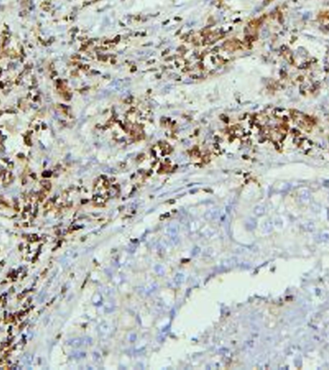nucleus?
Here are the masks:
<instances>
[{"label":"nucleus","instance_id":"obj_3","mask_svg":"<svg viewBox=\"0 0 329 370\" xmlns=\"http://www.w3.org/2000/svg\"><path fill=\"white\" fill-rule=\"evenodd\" d=\"M167 233L170 237L176 236L177 233H178V227L176 226V225H170V226H168V229H167Z\"/></svg>","mask_w":329,"mask_h":370},{"label":"nucleus","instance_id":"obj_4","mask_svg":"<svg viewBox=\"0 0 329 370\" xmlns=\"http://www.w3.org/2000/svg\"><path fill=\"white\" fill-rule=\"evenodd\" d=\"M99 332L103 333V335H106V333H109L110 332V327L108 325L106 324H101L99 326Z\"/></svg>","mask_w":329,"mask_h":370},{"label":"nucleus","instance_id":"obj_6","mask_svg":"<svg viewBox=\"0 0 329 370\" xmlns=\"http://www.w3.org/2000/svg\"><path fill=\"white\" fill-rule=\"evenodd\" d=\"M155 271H156L157 274H160V275H163L164 273V268H163L162 265H156L155 266Z\"/></svg>","mask_w":329,"mask_h":370},{"label":"nucleus","instance_id":"obj_1","mask_svg":"<svg viewBox=\"0 0 329 370\" xmlns=\"http://www.w3.org/2000/svg\"><path fill=\"white\" fill-rule=\"evenodd\" d=\"M70 346L72 347H81L83 345H90L92 343V339L90 337H85V338H73L70 339L68 342Z\"/></svg>","mask_w":329,"mask_h":370},{"label":"nucleus","instance_id":"obj_5","mask_svg":"<svg viewBox=\"0 0 329 370\" xmlns=\"http://www.w3.org/2000/svg\"><path fill=\"white\" fill-rule=\"evenodd\" d=\"M184 280H185V277H184L183 274H177V275L175 276V278H174V281L176 282L177 284H182V282H183Z\"/></svg>","mask_w":329,"mask_h":370},{"label":"nucleus","instance_id":"obj_2","mask_svg":"<svg viewBox=\"0 0 329 370\" xmlns=\"http://www.w3.org/2000/svg\"><path fill=\"white\" fill-rule=\"evenodd\" d=\"M205 217L208 220H215L219 217V209H212L209 210L208 212L205 214Z\"/></svg>","mask_w":329,"mask_h":370}]
</instances>
